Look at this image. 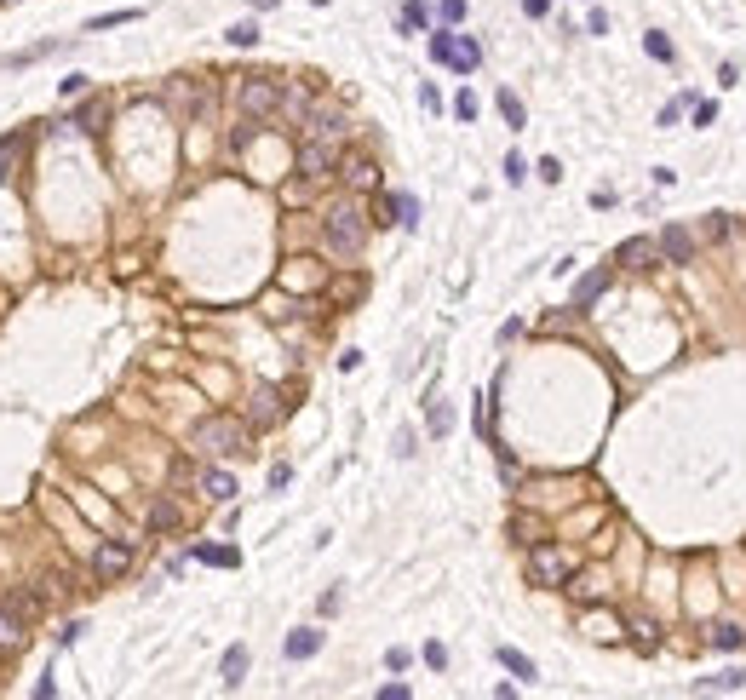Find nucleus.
<instances>
[{
	"instance_id": "nucleus-1",
	"label": "nucleus",
	"mask_w": 746,
	"mask_h": 700,
	"mask_svg": "<svg viewBox=\"0 0 746 700\" xmlns=\"http://www.w3.org/2000/svg\"><path fill=\"white\" fill-rule=\"evenodd\" d=\"M322 241H328L339 259H356V253H362V241H368V213L356 207V201L328 207V219H322Z\"/></svg>"
},
{
	"instance_id": "nucleus-2",
	"label": "nucleus",
	"mask_w": 746,
	"mask_h": 700,
	"mask_svg": "<svg viewBox=\"0 0 746 700\" xmlns=\"http://www.w3.org/2000/svg\"><path fill=\"white\" fill-rule=\"evenodd\" d=\"M196 448H201V454H219V459L247 454V425H241V419H230V414H207L196 425Z\"/></svg>"
},
{
	"instance_id": "nucleus-3",
	"label": "nucleus",
	"mask_w": 746,
	"mask_h": 700,
	"mask_svg": "<svg viewBox=\"0 0 746 700\" xmlns=\"http://www.w3.org/2000/svg\"><path fill=\"white\" fill-rule=\"evenodd\" d=\"M236 104H241V115H276L282 110V86L270 81V75H247V81L236 86Z\"/></svg>"
},
{
	"instance_id": "nucleus-4",
	"label": "nucleus",
	"mask_w": 746,
	"mask_h": 700,
	"mask_svg": "<svg viewBox=\"0 0 746 700\" xmlns=\"http://www.w3.org/2000/svg\"><path fill=\"white\" fill-rule=\"evenodd\" d=\"M569 574H574L569 551H557V546H534V551H528V580H534V586H563Z\"/></svg>"
},
{
	"instance_id": "nucleus-5",
	"label": "nucleus",
	"mask_w": 746,
	"mask_h": 700,
	"mask_svg": "<svg viewBox=\"0 0 746 700\" xmlns=\"http://www.w3.org/2000/svg\"><path fill=\"white\" fill-rule=\"evenodd\" d=\"M305 127H310V138H322V144H345V138H350V115L339 110V104H310Z\"/></svg>"
},
{
	"instance_id": "nucleus-6",
	"label": "nucleus",
	"mask_w": 746,
	"mask_h": 700,
	"mask_svg": "<svg viewBox=\"0 0 746 700\" xmlns=\"http://www.w3.org/2000/svg\"><path fill=\"white\" fill-rule=\"evenodd\" d=\"M127 568H132V546H127V540H104V546L92 551V580L110 586V580H121Z\"/></svg>"
},
{
	"instance_id": "nucleus-7",
	"label": "nucleus",
	"mask_w": 746,
	"mask_h": 700,
	"mask_svg": "<svg viewBox=\"0 0 746 700\" xmlns=\"http://www.w3.org/2000/svg\"><path fill=\"white\" fill-rule=\"evenodd\" d=\"M339 167V144H322V138H305V150H299V178H328Z\"/></svg>"
},
{
	"instance_id": "nucleus-8",
	"label": "nucleus",
	"mask_w": 746,
	"mask_h": 700,
	"mask_svg": "<svg viewBox=\"0 0 746 700\" xmlns=\"http://www.w3.org/2000/svg\"><path fill=\"white\" fill-rule=\"evenodd\" d=\"M655 241H660V259H666V264H689V259H695V236H689L683 224H666Z\"/></svg>"
},
{
	"instance_id": "nucleus-9",
	"label": "nucleus",
	"mask_w": 746,
	"mask_h": 700,
	"mask_svg": "<svg viewBox=\"0 0 746 700\" xmlns=\"http://www.w3.org/2000/svg\"><path fill=\"white\" fill-rule=\"evenodd\" d=\"M282 414H287L282 408V391H276V385H259L253 402H247V419H253V425H276Z\"/></svg>"
},
{
	"instance_id": "nucleus-10",
	"label": "nucleus",
	"mask_w": 746,
	"mask_h": 700,
	"mask_svg": "<svg viewBox=\"0 0 746 700\" xmlns=\"http://www.w3.org/2000/svg\"><path fill=\"white\" fill-rule=\"evenodd\" d=\"M614 259L626 264V270H655V264H660V241H649V236H632V241L620 247Z\"/></svg>"
},
{
	"instance_id": "nucleus-11",
	"label": "nucleus",
	"mask_w": 746,
	"mask_h": 700,
	"mask_svg": "<svg viewBox=\"0 0 746 700\" xmlns=\"http://www.w3.org/2000/svg\"><path fill=\"white\" fill-rule=\"evenodd\" d=\"M339 178H345L350 190H373V184H379V167H373L368 155H350V161L339 167Z\"/></svg>"
},
{
	"instance_id": "nucleus-12",
	"label": "nucleus",
	"mask_w": 746,
	"mask_h": 700,
	"mask_svg": "<svg viewBox=\"0 0 746 700\" xmlns=\"http://www.w3.org/2000/svg\"><path fill=\"white\" fill-rule=\"evenodd\" d=\"M316 649H322V632L316 626H299V632L287 637V660H310Z\"/></svg>"
},
{
	"instance_id": "nucleus-13",
	"label": "nucleus",
	"mask_w": 746,
	"mask_h": 700,
	"mask_svg": "<svg viewBox=\"0 0 746 700\" xmlns=\"http://www.w3.org/2000/svg\"><path fill=\"white\" fill-rule=\"evenodd\" d=\"M201 494H207V500H236V477H230V471H207V477H201Z\"/></svg>"
},
{
	"instance_id": "nucleus-14",
	"label": "nucleus",
	"mask_w": 746,
	"mask_h": 700,
	"mask_svg": "<svg viewBox=\"0 0 746 700\" xmlns=\"http://www.w3.org/2000/svg\"><path fill=\"white\" fill-rule=\"evenodd\" d=\"M448 64H454V69H477V64H483V46L465 41V35H454V52H448Z\"/></svg>"
},
{
	"instance_id": "nucleus-15",
	"label": "nucleus",
	"mask_w": 746,
	"mask_h": 700,
	"mask_svg": "<svg viewBox=\"0 0 746 700\" xmlns=\"http://www.w3.org/2000/svg\"><path fill=\"white\" fill-rule=\"evenodd\" d=\"M178 523H184V511L173 500H155L150 505V528H161V534H167V528H178Z\"/></svg>"
},
{
	"instance_id": "nucleus-16",
	"label": "nucleus",
	"mask_w": 746,
	"mask_h": 700,
	"mask_svg": "<svg viewBox=\"0 0 746 700\" xmlns=\"http://www.w3.org/2000/svg\"><path fill=\"white\" fill-rule=\"evenodd\" d=\"M219 672H224V689H236V683H241V672H247V649H241V643L224 655V666H219Z\"/></svg>"
},
{
	"instance_id": "nucleus-17",
	"label": "nucleus",
	"mask_w": 746,
	"mask_h": 700,
	"mask_svg": "<svg viewBox=\"0 0 746 700\" xmlns=\"http://www.w3.org/2000/svg\"><path fill=\"white\" fill-rule=\"evenodd\" d=\"M23 643V620L12 609H0V649H18Z\"/></svg>"
},
{
	"instance_id": "nucleus-18",
	"label": "nucleus",
	"mask_w": 746,
	"mask_h": 700,
	"mask_svg": "<svg viewBox=\"0 0 746 700\" xmlns=\"http://www.w3.org/2000/svg\"><path fill=\"white\" fill-rule=\"evenodd\" d=\"M500 666H505V672H517L523 683L534 677V660H528V655H517V649H500Z\"/></svg>"
},
{
	"instance_id": "nucleus-19",
	"label": "nucleus",
	"mask_w": 746,
	"mask_h": 700,
	"mask_svg": "<svg viewBox=\"0 0 746 700\" xmlns=\"http://www.w3.org/2000/svg\"><path fill=\"white\" fill-rule=\"evenodd\" d=\"M310 104H316V98H310V92H299V86H293V92H282V110H287V115H299V121L310 115Z\"/></svg>"
},
{
	"instance_id": "nucleus-20",
	"label": "nucleus",
	"mask_w": 746,
	"mask_h": 700,
	"mask_svg": "<svg viewBox=\"0 0 746 700\" xmlns=\"http://www.w3.org/2000/svg\"><path fill=\"white\" fill-rule=\"evenodd\" d=\"M603 282H609V276H586V282H580V287H574V305H580V310H586V305H592V299H597V293H603Z\"/></svg>"
},
{
	"instance_id": "nucleus-21",
	"label": "nucleus",
	"mask_w": 746,
	"mask_h": 700,
	"mask_svg": "<svg viewBox=\"0 0 746 700\" xmlns=\"http://www.w3.org/2000/svg\"><path fill=\"white\" fill-rule=\"evenodd\" d=\"M196 557H201V563H219V568L236 563V551H230V546H207V551H196Z\"/></svg>"
},
{
	"instance_id": "nucleus-22",
	"label": "nucleus",
	"mask_w": 746,
	"mask_h": 700,
	"mask_svg": "<svg viewBox=\"0 0 746 700\" xmlns=\"http://www.w3.org/2000/svg\"><path fill=\"white\" fill-rule=\"evenodd\" d=\"M735 643H746V632H735V626H718V632H712V649H735Z\"/></svg>"
},
{
	"instance_id": "nucleus-23",
	"label": "nucleus",
	"mask_w": 746,
	"mask_h": 700,
	"mask_svg": "<svg viewBox=\"0 0 746 700\" xmlns=\"http://www.w3.org/2000/svg\"><path fill=\"white\" fill-rule=\"evenodd\" d=\"M500 110H505L511 127H523V104H517V92H500Z\"/></svg>"
},
{
	"instance_id": "nucleus-24",
	"label": "nucleus",
	"mask_w": 746,
	"mask_h": 700,
	"mask_svg": "<svg viewBox=\"0 0 746 700\" xmlns=\"http://www.w3.org/2000/svg\"><path fill=\"white\" fill-rule=\"evenodd\" d=\"M643 46H649V58H660V64H672V41H666V35H649Z\"/></svg>"
},
{
	"instance_id": "nucleus-25",
	"label": "nucleus",
	"mask_w": 746,
	"mask_h": 700,
	"mask_svg": "<svg viewBox=\"0 0 746 700\" xmlns=\"http://www.w3.org/2000/svg\"><path fill=\"white\" fill-rule=\"evenodd\" d=\"M454 115L459 121H477V92H459V98H454Z\"/></svg>"
},
{
	"instance_id": "nucleus-26",
	"label": "nucleus",
	"mask_w": 746,
	"mask_h": 700,
	"mask_svg": "<svg viewBox=\"0 0 746 700\" xmlns=\"http://www.w3.org/2000/svg\"><path fill=\"white\" fill-rule=\"evenodd\" d=\"M741 683H746V672H723V677H706L701 689H741Z\"/></svg>"
},
{
	"instance_id": "nucleus-27",
	"label": "nucleus",
	"mask_w": 746,
	"mask_h": 700,
	"mask_svg": "<svg viewBox=\"0 0 746 700\" xmlns=\"http://www.w3.org/2000/svg\"><path fill=\"white\" fill-rule=\"evenodd\" d=\"M637 643H643V649H655V643H660V632H655V620H637Z\"/></svg>"
},
{
	"instance_id": "nucleus-28",
	"label": "nucleus",
	"mask_w": 746,
	"mask_h": 700,
	"mask_svg": "<svg viewBox=\"0 0 746 700\" xmlns=\"http://www.w3.org/2000/svg\"><path fill=\"white\" fill-rule=\"evenodd\" d=\"M230 41H236V46H253L259 29H253V23H236V29H230Z\"/></svg>"
},
{
	"instance_id": "nucleus-29",
	"label": "nucleus",
	"mask_w": 746,
	"mask_h": 700,
	"mask_svg": "<svg viewBox=\"0 0 746 700\" xmlns=\"http://www.w3.org/2000/svg\"><path fill=\"white\" fill-rule=\"evenodd\" d=\"M138 18V12H110V18H92L86 29H110V23H132Z\"/></svg>"
},
{
	"instance_id": "nucleus-30",
	"label": "nucleus",
	"mask_w": 746,
	"mask_h": 700,
	"mask_svg": "<svg viewBox=\"0 0 746 700\" xmlns=\"http://www.w3.org/2000/svg\"><path fill=\"white\" fill-rule=\"evenodd\" d=\"M425 666H437V672H442V666H448V649L442 643H425Z\"/></svg>"
},
{
	"instance_id": "nucleus-31",
	"label": "nucleus",
	"mask_w": 746,
	"mask_h": 700,
	"mask_svg": "<svg viewBox=\"0 0 746 700\" xmlns=\"http://www.w3.org/2000/svg\"><path fill=\"white\" fill-rule=\"evenodd\" d=\"M523 173H528V167H523V155H505V178H511V184H523Z\"/></svg>"
},
{
	"instance_id": "nucleus-32",
	"label": "nucleus",
	"mask_w": 746,
	"mask_h": 700,
	"mask_svg": "<svg viewBox=\"0 0 746 700\" xmlns=\"http://www.w3.org/2000/svg\"><path fill=\"white\" fill-rule=\"evenodd\" d=\"M81 86H86V75H64V81H58V92H64V98H75Z\"/></svg>"
},
{
	"instance_id": "nucleus-33",
	"label": "nucleus",
	"mask_w": 746,
	"mask_h": 700,
	"mask_svg": "<svg viewBox=\"0 0 746 700\" xmlns=\"http://www.w3.org/2000/svg\"><path fill=\"white\" fill-rule=\"evenodd\" d=\"M6 167H12V144H0V184H6Z\"/></svg>"
},
{
	"instance_id": "nucleus-34",
	"label": "nucleus",
	"mask_w": 746,
	"mask_h": 700,
	"mask_svg": "<svg viewBox=\"0 0 746 700\" xmlns=\"http://www.w3.org/2000/svg\"><path fill=\"white\" fill-rule=\"evenodd\" d=\"M253 6H276V0H253Z\"/></svg>"
}]
</instances>
